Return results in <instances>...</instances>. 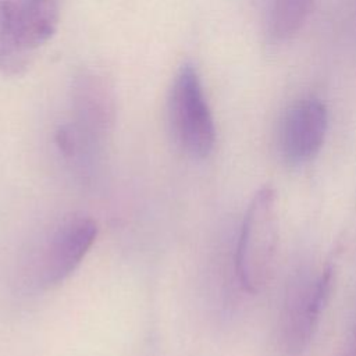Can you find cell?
Wrapping results in <instances>:
<instances>
[{"label": "cell", "instance_id": "1", "mask_svg": "<svg viewBox=\"0 0 356 356\" xmlns=\"http://www.w3.org/2000/svg\"><path fill=\"white\" fill-rule=\"evenodd\" d=\"M280 236L277 193L273 186H261L245 211L235 254V270L243 289L259 293L270 282Z\"/></svg>", "mask_w": 356, "mask_h": 356}, {"label": "cell", "instance_id": "2", "mask_svg": "<svg viewBox=\"0 0 356 356\" xmlns=\"http://www.w3.org/2000/svg\"><path fill=\"white\" fill-rule=\"evenodd\" d=\"M335 268L300 270L288 282L278 318V343L285 356L302 355L318 327L334 286Z\"/></svg>", "mask_w": 356, "mask_h": 356}, {"label": "cell", "instance_id": "3", "mask_svg": "<svg viewBox=\"0 0 356 356\" xmlns=\"http://www.w3.org/2000/svg\"><path fill=\"white\" fill-rule=\"evenodd\" d=\"M58 0L0 1V70L22 74L32 51L53 38L58 26Z\"/></svg>", "mask_w": 356, "mask_h": 356}, {"label": "cell", "instance_id": "4", "mask_svg": "<svg viewBox=\"0 0 356 356\" xmlns=\"http://www.w3.org/2000/svg\"><path fill=\"white\" fill-rule=\"evenodd\" d=\"M167 113L171 132L193 159H206L216 145V124L196 67L185 63L174 76Z\"/></svg>", "mask_w": 356, "mask_h": 356}, {"label": "cell", "instance_id": "5", "mask_svg": "<svg viewBox=\"0 0 356 356\" xmlns=\"http://www.w3.org/2000/svg\"><path fill=\"white\" fill-rule=\"evenodd\" d=\"M328 131L325 103L307 96L295 102L285 113L278 135L282 159L291 165H302L313 160L321 150Z\"/></svg>", "mask_w": 356, "mask_h": 356}, {"label": "cell", "instance_id": "6", "mask_svg": "<svg viewBox=\"0 0 356 356\" xmlns=\"http://www.w3.org/2000/svg\"><path fill=\"white\" fill-rule=\"evenodd\" d=\"M96 221L83 214L65 218L53 232L42 256L40 284L54 288L71 277L97 238Z\"/></svg>", "mask_w": 356, "mask_h": 356}, {"label": "cell", "instance_id": "7", "mask_svg": "<svg viewBox=\"0 0 356 356\" xmlns=\"http://www.w3.org/2000/svg\"><path fill=\"white\" fill-rule=\"evenodd\" d=\"M71 107L74 128L82 142L99 140L111 131L115 99L110 82L103 75L90 70L78 72L71 85Z\"/></svg>", "mask_w": 356, "mask_h": 356}, {"label": "cell", "instance_id": "8", "mask_svg": "<svg viewBox=\"0 0 356 356\" xmlns=\"http://www.w3.org/2000/svg\"><path fill=\"white\" fill-rule=\"evenodd\" d=\"M314 3L316 0H274L266 22L268 42L278 46L292 40L312 15Z\"/></svg>", "mask_w": 356, "mask_h": 356}, {"label": "cell", "instance_id": "9", "mask_svg": "<svg viewBox=\"0 0 356 356\" xmlns=\"http://www.w3.org/2000/svg\"><path fill=\"white\" fill-rule=\"evenodd\" d=\"M342 356H356V320L355 324L350 330V334L348 337L346 345H345V350Z\"/></svg>", "mask_w": 356, "mask_h": 356}]
</instances>
